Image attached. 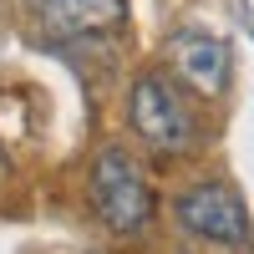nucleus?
Listing matches in <instances>:
<instances>
[{
  "label": "nucleus",
  "mask_w": 254,
  "mask_h": 254,
  "mask_svg": "<svg viewBox=\"0 0 254 254\" xmlns=\"http://www.w3.org/2000/svg\"><path fill=\"white\" fill-rule=\"evenodd\" d=\"M168 76L198 97H224L234 76V51L208 26H178L168 36Z\"/></svg>",
  "instance_id": "nucleus-4"
},
{
  "label": "nucleus",
  "mask_w": 254,
  "mask_h": 254,
  "mask_svg": "<svg viewBox=\"0 0 254 254\" xmlns=\"http://www.w3.org/2000/svg\"><path fill=\"white\" fill-rule=\"evenodd\" d=\"M20 5L46 41H81L97 31H117L127 20V0H20Z\"/></svg>",
  "instance_id": "nucleus-5"
},
{
  "label": "nucleus",
  "mask_w": 254,
  "mask_h": 254,
  "mask_svg": "<svg viewBox=\"0 0 254 254\" xmlns=\"http://www.w3.org/2000/svg\"><path fill=\"white\" fill-rule=\"evenodd\" d=\"M173 219L183 224V234H193L203 244H224V249H239V254L254 244V224H249L244 198L219 178H203L193 188H183L173 198Z\"/></svg>",
  "instance_id": "nucleus-3"
},
{
  "label": "nucleus",
  "mask_w": 254,
  "mask_h": 254,
  "mask_svg": "<svg viewBox=\"0 0 254 254\" xmlns=\"http://www.w3.org/2000/svg\"><path fill=\"white\" fill-rule=\"evenodd\" d=\"M127 117H132V132L158 147V153H183L193 142L198 122H193V107H188L183 87L168 71H142L127 92Z\"/></svg>",
  "instance_id": "nucleus-2"
},
{
  "label": "nucleus",
  "mask_w": 254,
  "mask_h": 254,
  "mask_svg": "<svg viewBox=\"0 0 254 254\" xmlns=\"http://www.w3.org/2000/svg\"><path fill=\"white\" fill-rule=\"evenodd\" d=\"M92 208L112 234H137L153 219V188H147L142 163L122 142H107L92 163Z\"/></svg>",
  "instance_id": "nucleus-1"
}]
</instances>
